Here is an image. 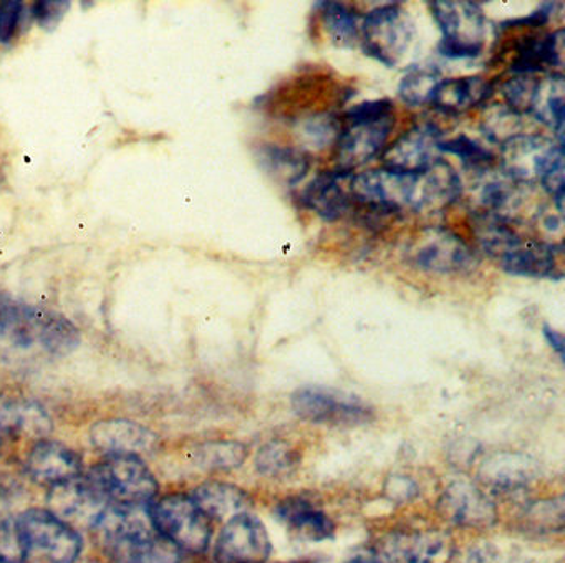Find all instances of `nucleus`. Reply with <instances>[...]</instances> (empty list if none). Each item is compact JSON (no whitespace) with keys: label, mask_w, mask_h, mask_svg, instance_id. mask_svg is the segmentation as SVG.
Listing matches in <instances>:
<instances>
[{"label":"nucleus","mask_w":565,"mask_h":563,"mask_svg":"<svg viewBox=\"0 0 565 563\" xmlns=\"http://www.w3.org/2000/svg\"><path fill=\"white\" fill-rule=\"evenodd\" d=\"M143 507L108 503L95 523L111 563H180L181 549L154 529Z\"/></svg>","instance_id":"nucleus-1"},{"label":"nucleus","mask_w":565,"mask_h":563,"mask_svg":"<svg viewBox=\"0 0 565 563\" xmlns=\"http://www.w3.org/2000/svg\"><path fill=\"white\" fill-rule=\"evenodd\" d=\"M502 172L519 184L539 182L564 214V145L534 132H518L501 142Z\"/></svg>","instance_id":"nucleus-2"},{"label":"nucleus","mask_w":565,"mask_h":563,"mask_svg":"<svg viewBox=\"0 0 565 563\" xmlns=\"http://www.w3.org/2000/svg\"><path fill=\"white\" fill-rule=\"evenodd\" d=\"M0 337L15 347L52 354L71 353L81 343V331L58 311L14 300L0 291Z\"/></svg>","instance_id":"nucleus-3"},{"label":"nucleus","mask_w":565,"mask_h":563,"mask_svg":"<svg viewBox=\"0 0 565 563\" xmlns=\"http://www.w3.org/2000/svg\"><path fill=\"white\" fill-rule=\"evenodd\" d=\"M342 131L335 142L339 171L353 169L375 159L395 128V105L390 98L369 99L353 105L342 116Z\"/></svg>","instance_id":"nucleus-4"},{"label":"nucleus","mask_w":565,"mask_h":563,"mask_svg":"<svg viewBox=\"0 0 565 563\" xmlns=\"http://www.w3.org/2000/svg\"><path fill=\"white\" fill-rule=\"evenodd\" d=\"M422 171H395L379 168L350 174L347 182L355 204L380 214H395L403 209L416 211Z\"/></svg>","instance_id":"nucleus-5"},{"label":"nucleus","mask_w":565,"mask_h":563,"mask_svg":"<svg viewBox=\"0 0 565 563\" xmlns=\"http://www.w3.org/2000/svg\"><path fill=\"white\" fill-rule=\"evenodd\" d=\"M429 10L441 30L439 55L449 60H472L481 55L488 33V19L476 2L435 0Z\"/></svg>","instance_id":"nucleus-6"},{"label":"nucleus","mask_w":565,"mask_h":563,"mask_svg":"<svg viewBox=\"0 0 565 563\" xmlns=\"http://www.w3.org/2000/svg\"><path fill=\"white\" fill-rule=\"evenodd\" d=\"M148 516L154 529L178 549L200 553L210 546L213 537L211 520L186 493H170L150 502Z\"/></svg>","instance_id":"nucleus-7"},{"label":"nucleus","mask_w":565,"mask_h":563,"mask_svg":"<svg viewBox=\"0 0 565 563\" xmlns=\"http://www.w3.org/2000/svg\"><path fill=\"white\" fill-rule=\"evenodd\" d=\"M413 35L415 25L399 3L375 7L360 25V45L365 55L390 68L408 52Z\"/></svg>","instance_id":"nucleus-8"},{"label":"nucleus","mask_w":565,"mask_h":563,"mask_svg":"<svg viewBox=\"0 0 565 563\" xmlns=\"http://www.w3.org/2000/svg\"><path fill=\"white\" fill-rule=\"evenodd\" d=\"M88 477L100 487L110 503L147 506L158 493L153 472L134 454H108Z\"/></svg>","instance_id":"nucleus-9"},{"label":"nucleus","mask_w":565,"mask_h":563,"mask_svg":"<svg viewBox=\"0 0 565 563\" xmlns=\"http://www.w3.org/2000/svg\"><path fill=\"white\" fill-rule=\"evenodd\" d=\"M294 414L323 426H360L375 417L370 404L345 391L326 386H302L290 397Z\"/></svg>","instance_id":"nucleus-10"},{"label":"nucleus","mask_w":565,"mask_h":563,"mask_svg":"<svg viewBox=\"0 0 565 563\" xmlns=\"http://www.w3.org/2000/svg\"><path fill=\"white\" fill-rule=\"evenodd\" d=\"M409 262L431 274H468L478 265L471 245L461 235L446 227H428L418 232L409 245Z\"/></svg>","instance_id":"nucleus-11"},{"label":"nucleus","mask_w":565,"mask_h":563,"mask_svg":"<svg viewBox=\"0 0 565 563\" xmlns=\"http://www.w3.org/2000/svg\"><path fill=\"white\" fill-rule=\"evenodd\" d=\"M18 520L28 540L29 552H38L51 563L77 562L82 552L81 535L51 510L31 509Z\"/></svg>","instance_id":"nucleus-12"},{"label":"nucleus","mask_w":565,"mask_h":563,"mask_svg":"<svg viewBox=\"0 0 565 563\" xmlns=\"http://www.w3.org/2000/svg\"><path fill=\"white\" fill-rule=\"evenodd\" d=\"M273 552L269 532L259 517L237 513L217 537L214 555L220 563H264Z\"/></svg>","instance_id":"nucleus-13"},{"label":"nucleus","mask_w":565,"mask_h":563,"mask_svg":"<svg viewBox=\"0 0 565 563\" xmlns=\"http://www.w3.org/2000/svg\"><path fill=\"white\" fill-rule=\"evenodd\" d=\"M108 503L110 500L88 476L52 486L49 493L51 512L68 525L94 527Z\"/></svg>","instance_id":"nucleus-14"},{"label":"nucleus","mask_w":565,"mask_h":563,"mask_svg":"<svg viewBox=\"0 0 565 563\" xmlns=\"http://www.w3.org/2000/svg\"><path fill=\"white\" fill-rule=\"evenodd\" d=\"M375 556L382 563H449L452 542L435 530L395 532L383 539Z\"/></svg>","instance_id":"nucleus-15"},{"label":"nucleus","mask_w":565,"mask_h":563,"mask_svg":"<svg viewBox=\"0 0 565 563\" xmlns=\"http://www.w3.org/2000/svg\"><path fill=\"white\" fill-rule=\"evenodd\" d=\"M438 510L449 522L469 529H486L498 519L492 500L479 487L466 480H455L443 490Z\"/></svg>","instance_id":"nucleus-16"},{"label":"nucleus","mask_w":565,"mask_h":563,"mask_svg":"<svg viewBox=\"0 0 565 563\" xmlns=\"http://www.w3.org/2000/svg\"><path fill=\"white\" fill-rule=\"evenodd\" d=\"M439 141L441 131L438 126L429 123L413 126L383 151V168L395 171H423L441 158Z\"/></svg>","instance_id":"nucleus-17"},{"label":"nucleus","mask_w":565,"mask_h":563,"mask_svg":"<svg viewBox=\"0 0 565 563\" xmlns=\"http://www.w3.org/2000/svg\"><path fill=\"white\" fill-rule=\"evenodd\" d=\"M499 267L511 275L561 280L562 245L522 238L515 247L498 258Z\"/></svg>","instance_id":"nucleus-18"},{"label":"nucleus","mask_w":565,"mask_h":563,"mask_svg":"<svg viewBox=\"0 0 565 563\" xmlns=\"http://www.w3.org/2000/svg\"><path fill=\"white\" fill-rule=\"evenodd\" d=\"M350 174L352 172H343L339 169L319 172L300 191V204L316 212L323 221L333 222L345 217L353 208L349 189L343 188V181H347Z\"/></svg>","instance_id":"nucleus-19"},{"label":"nucleus","mask_w":565,"mask_h":563,"mask_svg":"<svg viewBox=\"0 0 565 563\" xmlns=\"http://www.w3.org/2000/svg\"><path fill=\"white\" fill-rule=\"evenodd\" d=\"M28 469L38 482L57 486L81 477L84 460L65 444L42 439L29 453Z\"/></svg>","instance_id":"nucleus-20"},{"label":"nucleus","mask_w":565,"mask_h":563,"mask_svg":"<svg viewBox=\"0 0 565 563\" xmlns=\"http://www.w3.org/2000/svg\"><path fill=\"white\" fill-rule=\"evenodd\" d=\"M274 512L290 532L309 542H322L335 532L333 520L307 497H287L277 503Z\"/></svg>","instance_id":"nucleus-21"},{"label":"nucleus","mask_w":565,"mask_h":563,"mask_svg":"<svg viewBox=\"0 0 565 563\" xmlns=\"http://www.w3.org/2000/svg\"><path fill=\"white\" fill-rule=\"evenodd\" d=\"M92 443L107 454L148 453L157 444V436L148 427L127 419H107L94 424Z\"/></svg>","instance_id":"nucleus-22"},{"label":"nucleus","mask_w":565,"mask_h":563,"mask_svg":"<svg viewBox=\"0 0 565 563\" xmlns=\"http://www.w3.org/2000/svg\"><path fill=\"white\" fill-rule=\"evenodd\" d=\"M565 30L531 36L518 45V56L511 65L512 75H537L547 70L561 72L564 66Z\"/></svg>","instance_id":"nucleus-23"},{"label":"nucleus","mask_w":565,"mask_h":563,"mask_svg":"<svg viewBox=\"0 0 565 563\" xmlns=\"http://www.w3.org/2000/svg\"><path fill=\"white\" fill-rule=\"evenodd\" d=\"M492 92L494 88L491 83L482 76H449V78L439 79L429 103L435 106L436 111L445 115H461L472 106L491 98Z\"/></svg>","instance_id":"nucleus-24"},{"label":"nucleus","mask_w":565,"mask_h":563,"mask_svg":"<svg viewBox=\"0 0 565 563\" xmlns=\"http://www.w3.org/2000/svg\"><path fill=\"white\" fill-rule=\"evenodd\" d=\"M462 194L459 172L446 159L439 158L422 171L416 212H436L455 204Z\"/></svg>","instance_id":"nucleus-25"},{"label":"nucleus","mask_w":565,"mask_h":563,"mask_svg":"<svg viewBox=\"0 0 565 563\" xmlns=\"http://www.w3.org/2000/svg\"><path fill=\"white\" fill-rule=\"evenodd\" d=\"M256 158L266 174L287 188L302 182L312 164L310 156L294 146L260 145Z\"/></svg>","instance_id":"nucleus-26"},{"label":"nucleus","mask_w":565,"mask_h":563,"mask_svg":"<svg viewBox=\"0 0 565 563\" xmlns=\"http://www.w3.org/2000/svg\"><path fill=\"white\" fill-rule=\"evenodd\" d=\"M565 83L561 72L539 76L532 98L531 113L542 125L554 129L555 139L564 145Z\"/></svg>","instance_id":"nucleus-27"},{"label":"nucleus","mask_w":565,"mask_h":563,"mask_svg":"<svg viewBox=\"0 0 565 563\" xmlns=\"http://www.w3.org/2000/svg\"><path fill=\"white\" fill-rule=\"evenodd\" d=\"M191 497L210 520H230L237 513L247 512L250 506L246 490L220 480L201 484Z\"/></svg>","instance_id":"nucleus-28"},{"label":"nucleus","mask_w":565,"mask_h":563,"mask_svg":"<svg viewBox=\"0 0 565 563\" xmlns=\"http://www.w3.org/2000/svg\"><path fill=\"white\" fill-rule=\"evenodd\" d=\"M511 219L492 214L484 209H476L471 214V229L476 241L489 257L495 258L511 251L522 241L521 235L512 227Z\"/></svg>","instance_id":"nucleus-29"},{"label":"nucleus","mask_w":565,"mask_h":563,"mask_svg":"<svg viewBox=\"0 0 565 563\" xmlns=\"http://www.w3.org/2000/svg\"><path fill=\"white\" fill-rule=\"evenodd\" d=\"M47 426V414L38 404L0 397V443L21 434H42Z\"/></svg>","instance_id":"nucleus-30"},{"label":"nucleus","mask_w":565,"mask_h":563,"mask_svg":"<svg viewBox=\"0 0 565 563\" xmlns=\"http://www.w3.org/2000/svg\"><path fill=\"white\" fill-rule=\"evenodd\" d=\"M296 131L300 149L309 155L335 146L342 131V121L335 113L313 111L297 118Z\"/></svg>","instance_id":"nucleus-31"},{"label":"nucleus","mask_w":565,"mask_h":563,"mask_svg":"<svg viewBox=\"0 0 565 563\" xmlns=\"http://www.w3.org/2000/svg\"><path fill=\"white\" fill-rule=\"evenodd\" d=\"M322 22L333 45L353 49L360 43V15L343 2H319Z\"/></svg>","instance_id":"nucleus-32"},{"label":"nucleus","mask_w":565,"mask_h":563,"mask_svg":"<svg viewBox=\"0 0 565 563\" xmlns=\"http://www.w3.org/2000/svg\"><path fill=\"white\" fill-rule=\"evenodd\" d=\"M194 463L207 470H233L243 466L247 447L239 440H207L194 449Z\"/></svg>","instance_id":"nucleus-33"},{"label":"nucleus","mask_w":565,"mask_h":563,"mask_svg":"<svg viewBox=\"0 0 565 563\" xmlns=\"http://www.w3.org/2000/svg\"><path fill=\"white\" fill-rule=\"evenodd\" d=\"M302 463L299 450L287 440H269L256 456L257 472L267 477L290 476Z\"/></svg>","instance_id":"nucleus-34"},{"label":"nucleus","mask_w":565,"mask_h":563,"mask_svg":"<svg viewBox=\"0 0 565 563\" xmlns=\"http://www.w3.org/2000/svg\"><path fill=\"white\" fill-rule=\"evenodd\" d=\"M439 79L441 73L433 66H409L398 85L399 99L408 106H423L429 103Z\"/></svg>","instance_id":"nucleus-35"},{"label":"nucleus","mask_w":565,"mask_h":563,"mask_svg":"<svg viewBox=\"0 0 565 563\" xmlns=\"http://www.w3.org/2000/svg\"><path fill=\"white\" fill-rule=\"evenodd\" d=\"M522 188H525V185L512 181L505 174L504 178L491 179V181L484 182L481 189V209L501 215V217L511 219L509 212L518 209L519 202H521Z\"/></svg>","instance_id":"nucleus-36"},{"label":"nucleus","mask_w":565,"mask_h":563,"mask_svg":"<svg viewBox=\"0 0 565 563\" xmlns=\"http://www.w3.org/2000/svg\"><path fill=\"white\" fill-rule=\"evenodd\" d=\"M438 149L441 155H455L456 158L461 159L462 166L468 171H478L479 174H484L491 162L494 161V155L486 149V146L466 135L441 139Z\"/></svg>","instance_id":"nucleus-37"},{"label":"nucleus","mask_w":565,"mask_h":563,"mask_svg":"<svg viewBox=\"0 0 565 563\" xmlns=\"http://www.w3.org/2000/svg\"><path fill=\"white\" fill-rule=\"evenodd\" d=\"M531 467H527L524 459L518 456H495L482 467L484 482L499 489H515L527 482Z\"/></svg>","instance_id":"nucleus-38"},{"label":"nucleus","mask_w":565,"mask_h":563,"mask_svg":"<svg viewBox=\"0 0 565 563\" xmlns=\"http://www.w3.org/2000/svg\"><path fill=\"white\" fill-rule=\"evenodd\" d=\"M29 552L28 540L18 519L0 522V563H25Z\"/></svg>","instance_id":"nucleus-39"},{"label":"nucleus","mask_w":565,"mask_h":563,"mask_svg":"<svg viewBox=\"0 0 565 563\" xmlns=\"http://www.w3.org/2000/svg\"><path fill=\"white\" fill-rule=\"evenodd\" d=\"M537 82L539 75H512L502 85V96L508 103V108L519 116L529 115Z\"/></svg>","instance_id":"nucleus-40"},{"label":"nucleus","mask_w":565,"mask_h":563,"mask_svg":"<svg viewBox=\"0 0 565 563\" xmlns=\"http://www.w3.org/2000/svg\"><path fill=\"white\" fill-rule=\"evenodd\" d=\"M24 3L18 0L0 2V43H11L21 30L24 20Z\"/></svg>","instance_id":"nucleus-41"},{"label":"nucleus","mask_w":565,"mask_h":563,"mask_svg":"<svg viewBox=\"0 0 565 563\" xmlns=\"http://www.w3.org/2000/svg\"><path fill=\"white\" fill-rule=\"evenodd\" d=\"M68 9H71V2L65 0H44V2H35L31 12L39 25L52 30L61 23Z\"/></svg>","instance_id":"nucleus-42"},{"label":"nucleus","mask_w":565,"mask_h":563,"mask_svg":"<svg viewBox=\"0 0 565 563\" xmlns=\"http://www.w3.org/2000/svg\"><path fill=\"white\" fill-rule=\"evenodd\" d=\"M557 7H562L558 2H542L534 12L521 19L505 20L499 23V29H514V26H542L551 22L552 17L558 12Z\"/></svg>","instance_id":"nucleus-43"},{"label":"nucleus","mask_w":565,"mask_h":563,"mask_svg":"<svg viewBox=\"0 0 565 563\" xmlns=\"http://www.w3.org/2000/svg\"><path fill=\"white\" fill-rule=\"evenodd\" d=\"M531 520H534L539 525L554 527V520L558 523H564V503L562 497L557 500H548L545 503H535L531 510Z\"/></svg>","instance_id":"nucleus-44"},{"label":"nucleus","mask_w":565,"mask_h":563,"mask_svg":"<svg viewBox=\"0 0 565 563\" xmlns=\"http://www.w3.org/2000/svg\"><path fill=\"white\" fill-rule=\"evenodd\" d=\"M542 333H544L545 340L551 344L552 350L558 354L561 360H564L565 357V340L564 334L561 331L555 330V328L548 327V325H544L542 327Z\"/></svg>","instance_id":"nucleus-45"},{"label":"nucleus","mask_w":565,"mask_h":563,"mask_svg":"<svg viewBox=\"0 0 565 563\" xmlns=\"http://www.w3.org/2000/svg\"><path fill=\"white\" fill-rule=\"evenodd\" d=\"M345 563H382L375 555H356L350 559Z\"/></svg>","instance_id":"nucleus-46"},{"label":"nucleus","mask_w":565,"mask_h":563,"mask_svg":"<svg viewBox=\"0 0 565 563\" xmlns=\"http://www.w3.org/2000/svg\"><path fill=\"white\" fill-rule=\"evenodd\" d=\"M75 563H77V562H75Z\"/></svg>","instance_id":"nucleus-47"}]
</instances>
